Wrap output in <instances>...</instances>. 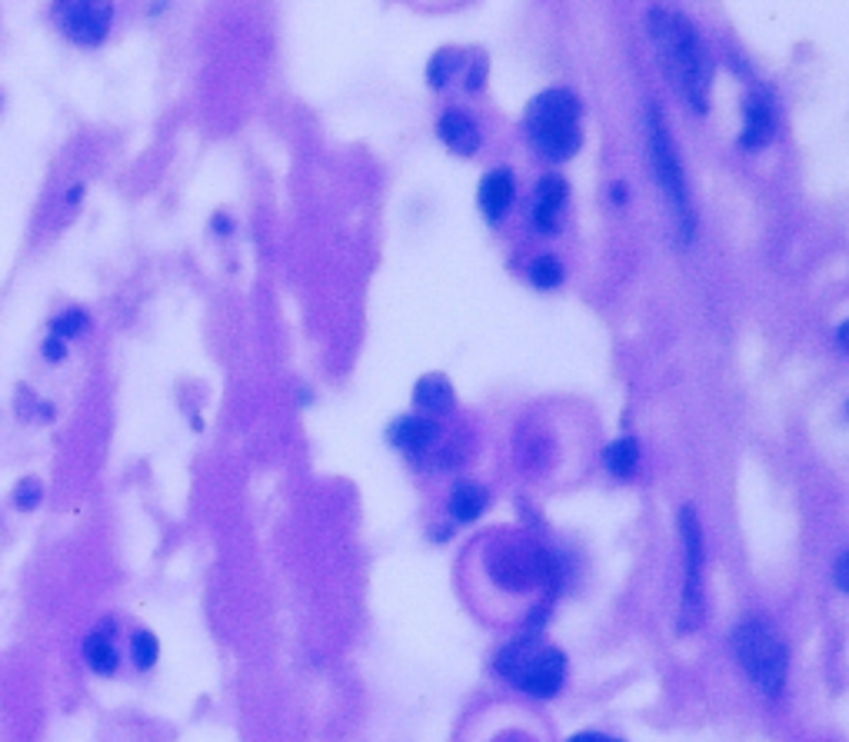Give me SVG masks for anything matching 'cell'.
Listing matches in <instances>:
<instances>
[{"label": "cell", "instance_id": "obj_1", "mask_svg": "<svg viewBox=\"0 0 849 742\" xmlns=\"http://www.w3.org/2000/svg\"><path fill=\"white\" fill-rule=\"evenodd\" d=\"M649 37L657 44L663 71L670 74L673 87L686 97V104L703 113L709 107V84H713V67L706 44L693 31V24L683 14H673L667 8H653L646 14Z\"/></svg>", "mask_w": 849, "mask_h": 742}, {"label": "cell", "instance_id": "obj_2", "mask_svg": "<svg viewBox=\"0 0 849 742\" xmlns=\"http://www.w3.org/2000/svg\"><path fill=\"white\" fill-rule=\"evenodd\" d=\"M493 666L506 683L537 699H553L566 680V656L534 636L506 643Z\"/></svg>", "mask_w": 849, "mask_h": 742}, {"label": "cell", "instance_id": "obj_3", "mask_svg": "<svg viewBox=\"0 0 849 742\" xmlns=\"http://www.w3.org/2000/svg\"><path fill=\"white\" fill-rule=\"evenodd\" d=\"M646 147H649V167L653 173H657L663 193H667V204L673 211V220H677V234L683 240H693V230H696V214H693V196H690V183H686V173H683V160H680V151L673 144V133L667 127V117L657 104H649L646 110Z\"/></svg>", "mask_w": 849, "mask_h": 742}, {"label": "cell", "instance_id": "obj_4", "mask_svg": "<svg viewBox=\"0 0 849 742\" xmlns=\"http://www.w3.org/2000/svg\"><path fill=\"white\" fill-rule=\"evenodd\" d=\"M579 100L576 94L553 87L543 91L530 110H527V133L534 147L550 160H566L579 151L583 133H579Z\"/></svg>", "mask_w": 849, "mask_h": 742}, {"label": "cell", "instance_id": "obj_5", "mask_svg": "<svg viewBox=\"0 0 849 742\" xmlns=\"http://www.w3.org/2000/svg\"><path fill=\"white\" fill-rule=\"evenodd\" d=\"M733 653L756 690H763L766 696L782 693L790 672V653L766 620H743L733 630Z\"/></svg>", "mask_w": 849, "mask_h": 742}, {"label": "cell", "instance_id": "obj_6", "mask_svg": "<svg viewBox=\"0 0 849 742\" xmlns=\"http://www.w3.org/2000/svg\"><path fill=\"white\" fill-rule=\"evenodd\" d=\"M680 536H683V553H686V586H683V620L680 630L690 633L699 620L703 606V526L690 506L680 510Z\"/></svg>", "mask_w": 849, "mask_h": 742}, {"label": "cell", "instance_id": "obj_7", "mask_svg": "<svg viewBox=\"0 0 849 742\" xmlns=\"http://www.w3.org/2000/svg\"><path fill=\"white\" fill-rule=\"evenodd\" d=\"M53 17H57L60 31L68 34L74 44L97 47L110 34L113 8L110 4H94V0H84V4H81V0H77V4H57Z\"/></svg>", "mask_w": 849, "mask_h": 742}, {"label": "cell", "instance_id": "obj_8", "mask_svg": "<svg viewBox=\"0 0 849 742\" xmlns=\"http://www.w3.org/2000/svg\"><path fill=\"white\" fill-rule=\"evenodd\" d=\"M84 662L97 677H117V669L123 662L120 646H117V620L107 617L97 623V630L84 639Z\"/></svg>", "mask_w": 849, "mask_h": 742}, {"label": "cell", "instance_id": "obj_9", "mask_svg": "<svg viewBox=\"0 0 849 742\" xmlns=\"http://www.w3.org/2000/svg\"><path fill=\"white\" fill-rule=\"evenodd\" d=\"M513 196H516V180H513V173H510L506 167H497V170H490V173L480 180L477 204H480V211H483L490 220H503L506 211H510V204H513Z\"/></svg>", "mask_w": 849, "mask_h": 742}, {"label": "cell", "instance_id": "obj_10", "mask_svg": "<svg viewBox=\"0 0 849 742\" xmlns=\"http://www.w3.org/2000/svg\"><path fill=\"white\" fill-rule=\"evenodd\" d=\"M437 133H440V141H443L450 151L464 154V157H470V154L480 151V130H477L474 117H467V113H461V110H446V113L440 117V123H437Z\"/></svg>", "mask_w": 849, "mask_h": 742}, {"label": "cell", "instance_id": "obj_11", "mask_svg": "<svg viewBox=\"0 0 849 742\" xmlns=\"http://www.w3.org/2000/svg\"><path fill=\"white\" fill-rule=\"evenodd\" d=\"M566 204V183L563 177H543L534 196V224L543 234H553L560 224V211Z\"/></svg>", "mask_w": 849, "mask_h": 742}, {"label": "cell", "instance_id": "obj_12", "mask_svg": "<svg viewBox=\"0 0 849 742\" xmlns=\"http://www.w3.org/2000/svg\"><path fill=\"white\" fill-rule=\"evenodd\" d=\"M773 130H776V110H773L769 97L766 94H753L746 100V123H743V137H740L743 147H750V151L766 147L769 137H773Z\"/></svg>", "mask_w": 849, "mask_h": 742}, {"label": "cell", "instance_id": "obj_13", "mask_svg": "<svg viewBox=\"0 0 849 742\" xmlns=\"http://www.w3.org/2000/svg\"><path fill=\"white\" fill-rule=\"evenodd\" d=\"M414 399H417V407H423L430 414H446L453 407V386L443 373H427L417 380Z\"/></svg>", "mask_w": 849, "mask_h": 742}, {"label": "cell", "instance_id": "obj_14", "mask_svg": "<svg viewBox=\"0 0 849 742\" xmlns=\"http://www.w3.org/2000/svg\"><path fill=\"white\" fill-rule=\"evenodd\" d=\"M487 503H490V493L480 483H474V480L456 483L453 493H450V513L461 523H474L487 510Z\"/></svg>", "mask_w": 849, "mask_h": 742}, {"label": "cell", "instance_id": "obj_15", "mask_svg": "<svg viewBox=\"0 0 849 742\" xmlns=\"http://www.w3.org/2000/svg\"><path fill=\"white\" fill-rule=\"evenodd\" d=\"M433 436H437V427L430 420H420V417H400L394 427H390V440L407 453L427 450L433 443Z\"/></svg>", "mask_w": 849, "mask_h": 742}, {"label": "cell", "instance_id": "obj_16", "mask_svg": "<svg viewBox=\"0 0 849 742\" xmlns=\"http://www.w3.org/2000/svg\"><path fill=\"white\" fill-rule=\"evenodd\" d=\"M127 646H130V662H134L137 672H147L154 669L157 656H160V643L151 630H134L127 636Z\"/></svg>", "mask_w": 849, "mask_h": 742}, {"label": "cell", "instance_id": "obj_17", "mask_svg": "<svg viewBox=\"0 0 849 742\" xmlns=\"http://www.w3.org/2000/svg\"><path fill=\"white\" fill-rule=\"evenodd\" d=\"M636 463H639V443H636L633 436H623V440L610 443V450H607V466H610V474H617V477H630L633 469H636Z\"/></svg>", "mask_w": 849, "mask_h": 742}, {"label": "cell", "instance_id": "obj_18", "mask_svg": "<svg viewBox=\"0 0 849 742\" xmlns=\"http://www.w3.org/2000/svg\"><path fill=\"white\" fill-rule=\"evenodd\" d=\"M464 67V53L461 50H440V53H433V60H430V84L433 87H446L450 84V77L461 71Z\"/></svg>", "mask_w": 849, "mask_h": 742}, {"label": "cell", "instance_id": "obj_19", "mask_svg": "<svg viewBox=\"0 0 849 742\" xmlns=\"http://www.w3.org/2000/svg\"><path fill=\"white\" fill-rule=\"evenodd\" d=\"M87 326H91L87 310H68V313L53 316V323H50V336H57V340H71V336H81Z\"/></svg>", "mask_w": 849, "mask_h": 742}, {"label": "cell", "instance_id": "obj_20", "mask_svg": "<svg viewBox=\"0 0 849 742\" xmlns=\"http://www.w3.org/2000/svg\"><path fill=\"white\" fill-rule=\"evenodd\" d=\"M530 280H534L540 290H553V287H560V280H563V266H560V260H557V256H537L534 266H530Z\"/></svg>", "mask_w": 849, "mask_h": 742}, {"label": "cell", "instance_id": "obj_21", "mask_svg": "<svg viewBox=\"0 0 849 742\" xmlns=\"http://www.w3.org/2000/svg\"><path fill=\"white\" fill-rule=\"evenodd\" d=\"M40 500H44V487H40L37 480H21V483H17V490H14L17 510H34Z\"/></svg>", "mask_w": 849, "mask_h": 742}, {"label": "cell", "instance_id": "obj_22", "mask_svg": "<svg viewBox=\"0 0 849 742\" xmlns=\"http://www.w3.org/2000/svg\"><path fill=\"white\" fill-rule=\"evenodd\" d=\"M44 357L47 360H63V357H68V344L57 340V336H47V340H44Z\"/></svg>", "mask_w": 849, "mask_h": 742}, {"label": "cell", "instance_id": "obj_23", "mask_svg": "<svg viewBox=\"0 0 849 742\" xmlns=\"http://www.w3.org/2000/svg\"><path fill=\"white\" fill-rule=\"evenodd\" d=\"M570 742H623V739L607 735V732H576V735H570Z\"/></svg>", "mask_w": 849, "mask_h": 742}, {"label": "cell", "instance_id": "obj_24", "mask_svg": "<svg viewBox=\"0 0 849 742\" xmlns=\"http://www.w3.org/2000/svg\"><path fill=\"white\" fill-rule=\"evenodd\" d=\"M836 586L849 593V553L836 563Z\"/></svg>", "mask_w": 849, "mask_h": 742}, {"label": "cell", "instance_id": "obj_25", "mask_svg": "<svg viewBox=\"0 0 849 742\" xmlns=\"http://www.w3.org/2000/svg\"><path fill=\"white\" fill-rule=\"evenodd\" d=\"M836 340H839V347H842V350L849 354V323H842V326H839V333H836Z\"/></svg>", "mask_w": 849, "mask_h": 742}, {"label": "cell", "instance_id": "obj_26", "mask_svg": "<svg viewBox=\"0 0 849 742\" xmlns=\"http://www.w3.org/2000/svg\"><path fill=\"white\" fill-rule=\"evenodd\" d=\"M214 227H217L220 234H230V220H227V217H217V220H214Z\"/></svg>", "mask_w": 849, "mask_h": 742}, {"label": "cell", "instance_id": "obj_27", "mask_svg": "<svg viewBox=\"0 0 849 742\" xmlns=\"http://www.w3.org/2000/svg\"><path fill=\"white\" fill-rule=\"evenodd\" d=\"M84 196V187H74L71 193H68V200H71V204H77V200Z\"/></svg>", "mask_w": 849, "mask_h": 742}]
</instances>
